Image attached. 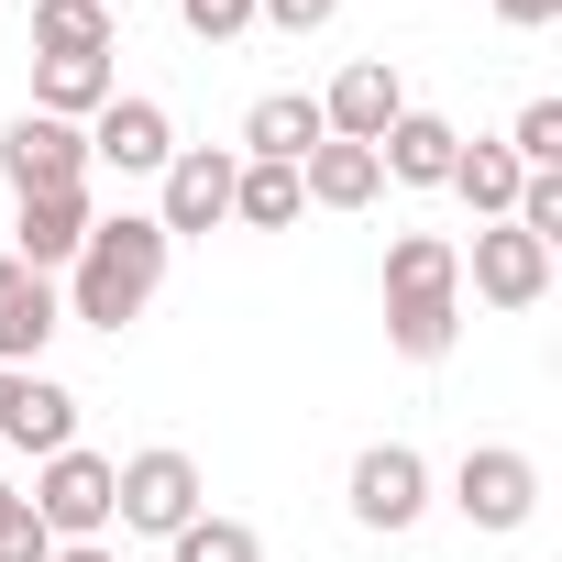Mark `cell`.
Instances as JSON below:
<instances>
[{
    "mask_svg": "<svg viewBox=\"0 0 562 562\" xmlns=\"http://www.w3.org/2000/svg\"><path fill=\"white\" fill-rule=\"evenodd\" d=\"M166 232H155V210H100L89 221V243H78V265H67V321H89V331H133L144 310H155V288H166Z\"/></svg>",
    "mask_w": 562,
    "mask_h": 562,
    "instance_id": "1",
    "label": "cell"
},
{
    "mask_svg": "<svg viewBox=\"0 0 562 562\" xmlns=\"http://www.w3.org/2000/svg\"><path fill=\"white\" fill-rule=\"evenodd\" d=\"M463 331V243L441 232H397L386 243V342L408 364H441Z\"/></svg>",
    "mask_w": 562,
    "mask_h": 562,
    "instance_id": "2",
    "label": "cell"
},
{
    "mask_svg": "<svg viewBox=\"0 0 562 562\" xmlns=\"http://www.w3.org/2000/svg\"><path fill=\"white\" fill-rule=\"evenodd\" d=\"M199 507H210V485H199V463H188V452H166V441H155V452L111 463V518H122V529H144V540H177Z\"/></svg>",
    "mask_w": 562,
    "mask_h": 562,
    "instance_id": "3",
    "label": "cell"
},
{
    "mask_svg": "<svg viewBox=\"0 0 562 562\" xmlns=\"http://www.w3.org/2000/svg\"><path fill=\"white\" fill-rule=\"evenodd\" d=\"M452 507H463L474 529H496V540H507V529H529V518H540V463H529L518 441H474V452L452 463Z\"/></svg>",
    "mask_w": 562,
    "mask_h": 562,
    "instance_id": "4",
    "label": "cell"
},
{
    "mask_svg": "<svg viewBox=\"0 0 562 562\" xmlns=\"http://www.w3.org/2000/svg\"><path fill=\"white\" fill-rule=\"evenodd\" d=\"M463 276H474V299H485V310H540V299H551V243H529L518 221H474Z\"/></svg>",
    "mask_w": 562,
    "mask_h": 562,
    "instance_id": "5",
    "label": "cell"
},
{
    "mask_svg": "<svg viewBox=\"0 0 562 562\" xmlns=\"http://www.w3.org/2000/svg\"><path fill=\"white\" fill-rule=\"evenodd\" d=\"M232 177H243V155H221V144H177V155H166L155 232H166V243H177V232H221V221H232Z\"/></svg>",
    "mask_w": 562,
    "mask_h": 562,
    "instance_id": "6",
    "label": "cell"
},
{
    "mask_svg": "<svg viewBox=\"0 0 562 562\" xmlns=\"http://www.w3.org/2000/svg\"><path fill=\"white\" fill-rule=\"evenodd\" d=\"M23 507H34L56 540H100V529H111V463L67 441V452H45V474H34V496H23Z\"/></svg>",
    "mask_w": 562,
    "mask_h": 562,
    "instance_id": "7",
    "label": "cell"
},
{
    "mask_svg": "<svg viewBox=\"0 0 562 562\" xmlns=\"http://www.w3.org/2000/svg\"><path fill=\"white\" fill-rule=\"evenodd\" d=\"M0 177H12L23 199H45V188H89V133H78V122L23 111L12 133H0Z\"/></svg>",
    "mask_w": 562,
    "mask_h": 562,
    "instance_id": "8",
    "label": "cell"
},
{
    "mask_svg": "<svg viewBox=\"0 0 562 562\" xmlns=\"http://www.w3.org/2000/svg\"><path fill=\"white\" fill-rule=\"evenodd\" d=\"M397 111H408V78H397L386 56H353V67L321 89V133H331V144H386Z\"/></svg>",
    "mask_w": 562,
    "mask_h": 562,
    "instance_id": "9",
    "label": "cell"
},
{
    "mask_svg": "<svg viewBox=\"0 0 562 562\" xmlns=\"http://www.w3.org/2000/svg\"><path fill=\"white\" fill-rule=\"evenodd\" d=\"M419 507H430V463L408 452V441H375V452H353V518L364 529H419Z\"/></svg>",
    "mask_w": 562,
    "mask_h": 562,
    "instance_id": "10",
    "label": "cell"
},
{
    "mask_svg": "<svg viewBox=\"0 0 562 562\" xmlns=\"http://www.w3.org/2000/svg\"><path fill=\"white\" fill-rule=\"evenodd\" d=\"M56 331H67L56 276H34V265H12V254H0V375H34Z\"/></svg>",
    "mask_w": 562,
    "mask_h": 562,
    "instance_id": "11",
    "label": "cell"
},
{
    "mask_svg": "<svg viewBox=\"0 0 562 562\" xmlns=\"http://www.w3.org/2000/svg\"><path fill=\"white\" fill-rule=\"evenodd\" d=\"M166 155H177V122H166V100H111L100 122H89V166H122V177H166Z\"/></svg>",
    "mask_w": 562,
    "mask_h": 562,
    "instance_id": "12",
    "label": "cell"
},
{
    "mask_svg": "<svg viewBox=\"0 0 562 562\" xmlns=\"http://www.w3.org/2000/svg\"><path fill=\"white\" fill-rule=\"evenodd\" d=\"M0 441H12V452H67L78 441V397L56 386V375H0Z\"/></svg>",
    "mask_w": 562,
    "mask_h": 562,
    "instance_id": "13",
    "label": "cell"
},
{
    "mask_svg": "<svg viewBox=\"0 0 562 562\" xmlns=\"http://www.w3.org/2000/svg\"><path fill=\"white\" fill-rule=\"evenodd\" d=\"M89 188H45V199H23V243H12V265H34V276H67L78 265V243H89Z\"/></svg>",
    "mask_w": 562,
    "mask_h": 562,
    "instance_id": "14",
    "label": "cell"
},
{
    "mask_svg": "<svg viewBox=\"0 0 562 562\" xmlns=\"http://www.w3.org/2000/svg\"><path fill=\"white\" fill-rule=\"evenodd\" d=\"M452 155H463V133H452L441 111H397L386 144H375V177H397V188H441Z\"/></svg>",
    "mask_w": 562,
    "mask_h": 562,
    "instance_id": "15",
    "label": "cell"
},
{
    "mask_svg": "<svg viewBox=\"0 0 562 562\" xmlns=\"http://www.w3.org/2000/svg\"><path fill=\"white\" fill-rule=\"evenodd\" d=\"M310 144H331V133H321V100H310V89H265V100L243 111V155H254V166H299Z\"/></svg>",
    "mask_w": 562,
    "mask_h": 562,
    "instance_id": "16",
    "label": "cell"
},
{
    "mask_svg": "<svg viewBox=\"0 0 562 562\" xmlns=\"http://www.w3.org/2000/svg\"><path fill=\"white\" fill-rule=\"evenodd\" d=\"M375 144H310L299 155V199L310 210H375Z\"/></svg>",
    "mask_w": 562,
    "mask_h": 562,
    "instance_id": "17",
    "label": "cell"
},
{
    "mask_svg": "<svg viewBox=\"0 0 562 562\" xmlns=\"http://www.w3.org/2000/svg\"><path fill=\"white\" fill-rule=\"evenodd\" d=\"M441 188H452L474 221H507V210H518V188H529V166H518L507 144H485V133H474V144L452 155V177H441Z\"/></svg>",
    "mask_w": 562,
    "mask_h": 562,
    "instance_id": "18",
    "label": "cell"
},
{
    "mask_svg": "<svg viewBox=\"0 0 562 562\" xmlns=\"http://www.w3.org/2000/svg\"><path fill=\"white\" fill-rule=\"evenodd\" d=\"M122 89H111V56H45V78H34V111L45 122H100Z\"/></svg>",
    "mask_w": 562,
    "mask_h": 562,
    "instance_id": "19",
    "label": "cell"
},
{
    "mask_svg": "<svg viewBox=\"0 0 562 562\" xmlns=\"http://www.w3.org/2000/svg\"><path fill=\"white\" fill-rule=\"evenodd\" d=\"M299 210H310V199H299V166H254V155H243V177H232V221H243V232H288Z\"/></svg>",
    "mask_w": 562,
    "mask_h": 562,
    "instance_id": "20",
    "label": "cell"
},
{
    "mask_svg": "<svg viewBox=\"0 0 562 562\" xmlns=\"http://www.w3.org/2000/svg\"><path fill=\"white\" fill-rule=\"evenodd\" d=\"M34 45L45 56H111V12L100 0H34Z\"/></svg>",
    "mask_w": 562,
    "mask_h": 562,
    "instance_id": "21",
    "label": "cell"
},
{
    "mask_svg": "<svg viewBox=\"0 0 562 562\" xmlns=\"http://www.w3.org/2000/svg\"><path fill=\"white\" fill-rule=\"evenodd\" d=\"M166 551H177V562H265V540H254L243 518H210V507H199V518H188Z\"/></svg>",
    "mask_w": 562,
    "mask_h": 562,
    "instance_id": "22",
    "label": "cell"
},
{
    "mask_svg": "<svg viewBox=\"0 0 562 562\" xmlns=\"http://www.w3.org/2000/svg\"><path fill=\"white\" fill-rule=\"evenodd\" d=\"M507 155H518L529 177H562V100H529V111L507 122Z\"/></svg>",
    "mask_w": 562,
    "mask_h": 562,
    "instance_id": "23",
    "label": "cell"
},
{
    "mask_svg": "<svg viewBox=\"0 0 562 562\" xmlns=\"http://www.w3.org/2000/svg\"><path fill=\"white\" fill-rule=\"evenodd\" d=\"M188 12V34L199 45H232V34H254V0H177Z\"/></svg>",
    "mask_w": 562,
    "mask_h": 562,
    "instance_id": "24",
    "label": "cell"
},
{
    "mask_svg": "<svg viewBox=\"0 0 562 562\" xmlns=\"http://www.w3.org/2000/svg\"><path fill=\"white\" fill-rule=\"evenodd\" d=\"M0 562H56V529L34 507H12V518H0Z\"/></svg>",
    "mask_w": 562,
    "mask_h": 562,
    "instance_id": "25",
    "label": "cell"
},
{
    "mask_svg": "<svg viewBox=\"0 0 562 562\" xmlns=\"http://www.w3.org/2000/svg\"><path fill=\"white\" fill-rule=\"evenodd\" d=\"M342 12V0H254V23H276V34H321Z\"/></svg>",
    "mask_w": 562,
    "mask_h": 562,
    "instance_id": "26",
    "label": "cell"
},
{
    "mask_svg": "<svg viewBox=\"0 0 562 562\" xmlns=\"http://www.w3.org/2000/svg\"><path fill=\"white\" fill-rule=\"evenodd\" d=\"M496 23L507 34H540V23H562V0H496Z\"/></svg>",
    "mask_w": 562,
    "mask_h": 562,
    "instance_id": "27",
    "label": "cell"
},
{
    "mask_svg": "<svg viewBox=\"0 0 562 562\" xmlns=\"http://www.w3.org/2000/svg\"><path fill=\"white\" fill-rule=\"evenodd\" d=\"M56 562H111V551L100 540H56Z\"/></svg>",
    "mask_w": 562,
    "mask_h": 562,
    "instance_id": "28",
    "label": "cell"
},
{
    "mask_svg": "<svg viewBox=\"0 0 562 562\" xmlns=\"http://www.w3.org/2000/svg\"><path fill=\"white\" fill-rule=\"evenodd\" d=\"M12 507H23V485H0V518H12Z\"/></svg>",
    "mask_w": 562,
    "mask_h": 562,
    "instance_id": "29",
    "label": "cell"
},
{
    "mask_svg": "<svg viewBox=\"0 0 562 562\" xmlns=\"http://www.w3.org/2000/svg\"><path fill=\"white\" fill-rule=\"evenodd\" d=\"M100 12H133V0H100Z\"/></svg>",
    "mask_w": 562,
    "mask_h": 562,
    "instance_id": "30",
    "label": "cell"
}]
</instances>
